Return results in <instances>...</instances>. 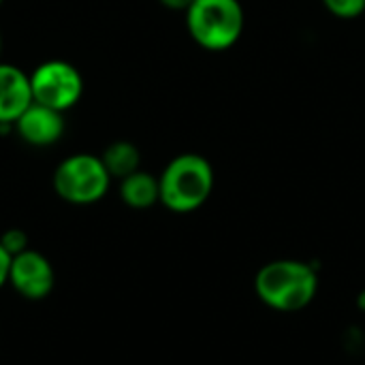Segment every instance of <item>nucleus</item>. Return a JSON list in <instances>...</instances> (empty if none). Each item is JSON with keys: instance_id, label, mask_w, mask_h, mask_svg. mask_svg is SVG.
<instances>
[{"instance_id": "nucleus-1", "label": "nucleus", "mask_w": 365, "mask_h": 365, "mask_svg": "<svg viewBox=\"0 0 365 365\" xmlns=\"http://www.w3.org/2000/svg\"><path fill=\"white\" fill-rule=\"evenodd\" d=\"M255 293L276 312H299L314 302L319 293V274L306 261H269L255 276Z\"/></svg>"}, {"instance_id": "nucleus-2", "label": "nucleus", "mask_w": 365, "mask_h": 365, "mask_svg": "<svg viewBox=\"0 0 365 365\" xmlns=\"http://www.w3.org/2000/svg\"><path fill=\"white\" fill-rule=\"evenodd\" d=\"M160 184V205L173 214H190L207 203L214 192L216 175L212 163L195 152H184L173 156L163 173Z\"/></svg>"}, {"instance_id": "nucleus-3", "label": "nucleus", "mask_w": 365, "mask_h": 365, "mask_svg": "<svg viewBox=\"0 0 365 365\" xmlns=\"http://www.w3.org/2000/svg\"><path fill=\"white\" fill-rule=\"evenodd\" d=\"M246 28L240 0H195L186 9V30L205 51H227L237 45Z\"/></svg>"}, {"instance_id": "nucleus-4", "label": "nucleus", "mask_w": 365, "mask_h": 365, "mask_svg": "<svg viewBox=\"0 0 365 365\" xmlns=\"http://www.w3.org/2000/svg\"><path fill=\"white\" fill-rule=\"evenodd\" d=\"M111 175L101 160V154L75 152L53 169V192L71 205H94L107 197Z\"/></svg>"}, {"instance_id": "nucleus-5", "label": "nucleus", "mask_w": 365, "mask_h": 365, "mask_svg": "<svg viewBox=\"0 0 365 365\" xmlns=\"http://www.w3.org/2000/svg\"><path fill=\"white\" fill-rule=\"evenodd\" d=\"M32 101L56 111H71L83 98L86 81L81 71L60 58L36 64L30 73Z\"/></svg>"}, {"instance_id": "nucleus-6", "label": "nucleus", "mask_w": 365, "mask_h": 365, "mask_svg": "<svg viewBox=\"0 0 365 365\" xmlns=\"http://www.w3.org/2000/svg\"><path fill=\"white\" fill-rule=\"evenodd\" d=\"M9 287L28 302H41L49 297L56 287V272L51 261L34 248L24 250L11 259Z\"/></svg>"}, {"instance_id": "nucleus-7", "label": "nucleus", "mask_w": 365, "mask_h": 365, "mask_svg": "<svg viewBox=\"0 0 365 365\" xmlns=\"http://www.w3.org/2000/svg\"><path fill=\"white\" fill-rule=\"evenodd\" d=\"M15 135L32 148L56 145L66 133V120L62 111L49 109L32 101V105L13 124Z\"/></svg>"}, {"instance_id": "nucleus-8", "label": "nucleus", "mask_w": 365, "mask_h": 365, "mask_svg": "<svg viewBox=\"0 0 365 365\" xmlns=\"http://www.w3.org/2000/svg\"><path fill=\"white\" fill-rule=\"evenodd\" d=\"M30 105V73L17 64L0 60V130H13V124Z\"/></svg>"}, {"instance_id": "nucleus-9", "label": "nucleus", "mask_w": 365, "mask_h": 365, "mask_svg": "<svg viewBox=\"0 0 365 365\" xmlns=\"http://www.w3.org/2000/svg\"><path fill=\"white\" fill-rule=\"evenodd\" d=\"M120 199L130 210H150L160 203V184L158 178L139 169L124 180H120Z\"/></svg>"}, {"instance_id": "nucleus-10", "label": "nucleus", "mask_w": 365, "mask_h": 365, "mask_svg": "<svg viewBox=\"0 0 365 365\" xmlns=\"http://www.w3.org/2000/svg\"><path fill=\"white\" fill-rule=\"evenodd\" d=\"M101 160L107 167L111 180H124L126 175L141 169V152L133 141H126V139L109 143L103 150Z\"/></svg>"}, {"instance_id": "nucleus-11", "label": "nucleus", "mask_w": 365, "mask_h": 365, "mask_svg": "<svg viewBox=\"0 0 365 365\" xmlns=\"http://www.w3.org/2000/svg\"><path fill=\"white\" fill-rule=\"evenodd\" d=\"M327 13L338 19H357L365 13V0H321Z\"/></svg>"}, {"instance_id": "nucleus-12", "label": "nucleus", "mask_w": 365, "mask_h": 365, "mask_svg": "<svg viewBox=\"0 0 365 365\" xmlns=\"http://www.w3.org/2000/svg\"><path fill=\"white\" fill-rule=\"evenodd\" d=\"M0 244H2V248L11 255V257H17V255H21L24 250H28L30 248V240H28V235H26V231H21V229H6L2 235H0Z\"/></svg>"}, {"instance_id": "nucleus-13", "label": "nucleus", "mask_w": 365, "mask_h": 365, "mask_svg": "<svg viewBox=\"0 0 365 365\" xmlns=\"http://www.w3.org/2000/svg\"><path fill=\"white\" fill-rule=\"evenodd\" d=\"M11 255L0 244V289L9 284V269H11Z\"/></svg>"}, {"instance_id": "nucleus-14", "label": "nucleus", "mask_w": 365, "mask_h": 365, "mask_svg": "<svg viewBox=\"0 0 365 365\" xmlns=\"http://www.w3.org/2000/svg\"><path fill=\"white\" fill-rule=\"evenodd\" d=\"M165 9H169V11H184L186 13V9L195 2V0H158Z\"/></svg>"}, {"instance_id": "nucleus-15", "label": "nucleus", "mask_w": 365, "mask_h": 365, "mask_svg": "<svg viewBox=\"0 0 365 365\" xmlns=\"http://www.w3.org/2000/svg\"><path fill=\"white\" fill-rule=\"evenodd\" d=\"M357 306H359V310H365V291L364 293H359V297H357Z\"/></svg>"}, {"instance_id": "nucleus-16", "label": "nucleus", "mask_w": 365, "mask_h": 365, "mask_svg": "<svg viewBox=\"0 0 365 365\" xmlns=\"http://www.w3.org/2000/svg\"><path fill=\"white\" fill-rule=\"evenodd\" d=\"M0 56H2V34H0Z\"/></svg>"}, {"instance_id": "nucleus-17", "label": "nucleus", "mask_w": 365, "mask_h": 365, "mask_svg": "<svg viewBox=\"0 0 365 365\" xmlns=\"http://www.w3.org/2000/svg\"><path fill=\"white\" fill-rule=\"evenodd\" d=\"M2 2H4V0H0V6H2Z\"/></svg>"}]
</instances>
